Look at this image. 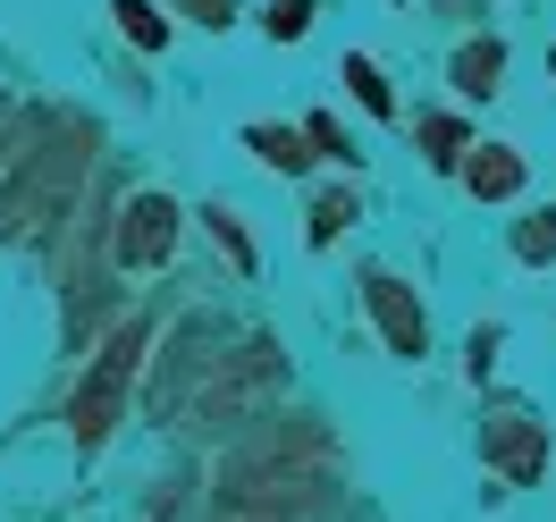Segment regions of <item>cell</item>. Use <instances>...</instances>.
<instances>
[{
    "instance_id": "ba28073f",
    "label": "cell",
    "mask_w": 556,
    "mask_h": 522,
    "mask_svg": "<svg viewBox=\"0 0 556 522\" xmlns=\"http://www.w3.org/2000/svg\"><path fill=\"white\" fill-rule=\"evenodd\" d=\"M203 219H211V237L228 244V262H237V270H253V244H244V228H237V211H219V203H211Z\"/></svg>"
},
{
    "instance_id": "8992f818",
    "label": "cell",
    "mask_w": 556,
    "mask_h": 522,
    "mask_svg": "<svg viewBox=\"0 0 556 522\" xmlns=\"http://www.w3.org/2000/svg\"><path fill=\"white\" fill-rule=\"evenodd\" d=\"M244 143H253L270 169H304V136H287V127H253Z\"/></svg>"
},
{
    "instance_id": "3957f363",
    "label": "cell",
    "mask_w": 556,
    "mask_h": 522,
    "mask_svg": "<svg viewBox=\"0 0 556 522\" xmlns=\"http://www.w3.org/2000/svg\"><path fill=\"white\" fill-rule=\"evenodd\" d=\"M363 295H371V313H380V329H388V346H396V354H421V346H430V320L414 313V295L388 279V270L363 287Z\"/></svg>"
},
{
    "instance_id": "52a82bcc",
    "label": "cell",
    "mask_w": 556,
    "mask_h": 522,
    "mask_svg": "<svg viewBox=\"0 0 556 522\" xmlns=\"http://www.w3.org/2000/svg\"><path fill=\"white\" fill-rule=\"evenodd\" d=\"M118 17H127V35H136V42H152V51L169 42V17H161V9H143V0H118Z\"/></svg>"
},
{
    "instance_id": "277c9868",
    "label": "cell",
    "mask_w": 556,
    "mask_h": 522,
    "mask_svg": "<svg viewBox=\"0 0 556 522\" xmlns=\"http://www.w3.org/2000/svg\"><path fill=\"white\" fill-rule=\"evenodd\" d=\"M497 76H506V51H497V42H464V51H455V93L481 102V93H497Z\"/></svg>"
},
{
    "instance_id": "5b68a950",
    "label": "cell",
    "mask_w": 556,
    "mask_h": 522,
    "mask_svg": "<svg viewBox=\"0 0 556 522\" xmlns=\"http://www.w3.org/2000/svg\"><path fill=\"white\" fill-rule=\"evenodd\" d=\"M464 186H472V194H497V203H506V194L522 186V161L506 152V143H481V161L464 169Z\"/></svg>"
},
{
    "instance_id": "9c48e42d",
    "label": "cell",
    "mask_w": 556,
    "mask_h": 522,
    "mask_svg": "<svg viewBox=\"0 0 556 522\" xmlns=\"http://www.w3.org/2000/svg\"><path fill=\"white\" fill-rule=\"evenodd\" d=\"M346 211H354V194H320V211H313V244L338 237V228H346Z\"/></svg>"
},
{
    "instance_id": "4fadbf2b",
    "label": "cell",
    "mask_w": 556,
    "mask_h": 522,
    "mask_svg": "<svg viewBox=\"0 0 556 522\" xmlns=\"http://www.w3.org/2000/svg\"><path fill=\"white\" fill-rule=\"evenodd\" d=\"M548 68H556V51H548Z\"/></svg>"
},
{
    "instance_id": "8fae6325",
    "label": "cell",
    "mask_w": 556,
    "mask_h": 522,
    "mask_svg": "<svg viewBox=\"0 0 556 522\" xmlns=\"http://www.w3.org/2000/svg\"><path fill=\"white\" fill-rule=\"evenodd\" d=\"M313 26V0H270V35L287 42V35H304Z\"/></svg>"
},
{
    "instance_id": "6da1fadb",
    "label": "cell",
    "mask_w": 556,
    "mask_h": 522,
    "mask_svg": "<svg viewBox=\"0 0 556 522\" xmlns=\"http://www.w3.org/2000/svg\"><path fill=\"white\" fill-rule=\"evenodd\" d=\"M136 346H143V329H127V338H110L102 362H93V380L76 387V438H102L110 413H118V396H127V371H136Z\"/></svg>"
},
{
    "instance_id": "7c38bea8",
    "label": "cell",
    "mask_w": 556,
    "mask_h": 522,
    "mask_svg": "<svg viewBox=\"0 0 556 522\" xmlns=\"http://www.w3.org/2000/svg\"><path fill=\"white\" fill-rule=\"evenodd\" d=\"M203 9V26H228V0H194Z\"/></svg>"
},
{
    "instance_id": "30bf717a",
    "label": "cell",
    "mask_w": 556,
    "mask_h": 522,
    "mask_svg": "<svg viewBox=\"0 0 556 522\" xmlns=\"http://www.w3.org/2000/svg\"><path fill=\"white\" fill-rule=\"evenodd\" d=\"M346 85H354V93H363V102H371V110H380V118H388V110H396V102H388V85H380V76H371V60H346Z\"/></svg>"
},
{
    "instance_id": "7a4b0ae2",
    "label": "cell",
    "mask_w": 556,
    "mask_h": 522,
    "mask_svg": "<svg viewBox=\"0 0 556 522\" xmlns=\"http://www.w3.org/2000/svg\"><path fill=\"white\" fill-rule=\"evenodd\" d=\"M177 237V211L161 203V194H143V203H127V228H118V262L127 270H143V262H161Z\"/></svg>"
}]
</instances>
